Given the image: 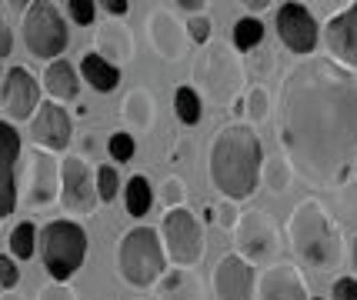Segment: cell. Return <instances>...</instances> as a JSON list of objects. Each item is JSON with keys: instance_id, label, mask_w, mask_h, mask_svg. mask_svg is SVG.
I'll use <instances>...</instances> for the list:
<instances>
[{"instance_id": "1", "label": "cell", "mask_w": 357, "mask_h": 300, "mask_svg": "<svg viewBox=\"0 0 357 300\" xmlns=\"http://www.w3.org/2000/svg\"><path fill=\"white\" fill-rule=\"evenodd\" d=\"M278 141L291 171L307 184H344L357 164L354 74L327 57L297 63L280 84Z\"/></svg>"}, {"instance_id": "2", "label": "cell", "mask_w": 357, "mask_h": 300, "mask_svg": "<svg viewBox=\"0 0 357 300\" xmlns=\"http://www.w3.org/2000/svg\"><path fill=\"white\" fill-rule=\"evenodd\" d=\"M261 141L248 124H227L211 143V180L227 200H248L261 180Z\"/></svg>"}, {"instance_id": "3", "label": "cell", "mask_w": 357, "mask_h": 300, "mask_svg": "<svg viewBox=\"0 0 357 300\" xmlns=\"http://www.w3.org/2000/svg\"><path fill=\"white\" fill-rule=\"evenodd\" d=\"M287 234H291L294 253L307 267H314L317 274L337 270V264H341V237H337V227L331 221V214L314 197H307V200H301L294 207Z\"/></svg>"}, {"instance_id": "4", "label": "cell", "mask_w": 357, "mask_h": 300, "mask_svg": "<svg viewBox=\"0 0 357 300\" xmlns=\"http://www.w3.org/2000/svg\"><path fill=\"white\" fill-rule=\"evenodd\" d=\"M190 80L201 87V94L218 104V107H231L237 97L244 94V84H248V67L237 57V50L231 44H220L211 40L207 47L197 54Z\"/></svg>"}, {"instance_id": "5", "label": "cell", "mask_w": 357, "mask_h": 300, "mask_svg": "<svg viewBox=\"0 0 357 300\" xmlns=\"http://www.w3.org/2000/svg\"><path fill=\"white\" fill-rule=\"evenodd\" d=\"M40 260L44 270L50 274L54 284H67L80 267H84V257H87V234L84 227L74 221H50L40 230Z\"/></svg>"}, {"instance_id": "6", "label": "cell", "mask_w": 357, "mask_h": 300, "mask_svg": "<svg viewBox=\"0 0 357 300\" xmlns=\"http://www.w3.org/2000/svg\"><path fill=\"white\" fill-rule=\"evenodd\" d=\"M117 267L130 287H151L164 277L167 257L154 227H134L117 244Z\"/></svg>"}, {"instance_id": "7", "label": "cell", "mask_w": 357, "mask_h": 300, "mask_svg": "<svg viewBox=\"0 0 357 300\" xmlns=\"http://www.w3.org/2000/svg\"><path fill=\"white\" fill-rule=\"evenodd\" d=\"M24 44L37 61L61 57L67 47V24L54 3H31L24 10Z\"/></svg>"}, {"instance_id": "8", "label": "cell", "mask_w": 357, "mask_h": 300, "mask_svg": "<svg viewBox=\"0 0 357 300\" xmlns=\"http://www.w3.org/2000/svg\"><path fill=\"white\" fill-rule=\"evenodd\" d=\"M164 257L177 264V267H194L204 253V230L197 217L187 210V207H177V210H167L164 217Z\"/></svg>"}, {"instance_id": "9", "label": "cell", "mask_w": 357, "mask_h": 300, "mask_svg": "<svg viewBox=\"0 0 357 300\" xmlns=\"http://www.w3.org/2000/svg\"><path fill=\"white\" fill-rule=\"evenodd\" d=\"M234 230H237V257L241 260H248L250 267H261V264L274 260L280 240H278V227L271 221V214L250 210L244 217H237Z\"/></svg>"}, {"instance_id": "10", "label": "cell", "mask_w": 357, "mask_h": 300, "mask_svg": "<svg viewBox=\"0 0 357 300\" xmlns=\"http://www.w3.org/2000/svg\"><path fill=\"white\" fill-rule=\"evenodd\" d=\"M61 204L67 214L87 217L97 210V187H93V174L84 157H67L61 164Z\"/></svg>"}, {"instance_id": "11", "label": "cell", "mask_w": 357, "mask_h": 300, "mask_svg": "<svg viewBox=\"0 0 357 300\" xmlns=\"http://www.w3.org/2000/svg\"><path fill=\"white\" fill-rule=\"evenodd\" d=\"M278 33H280V44L294 54H311L317 47V20L314 14L304 7V3H284L278 10Z\"/></svg>"}, {"instance_id": "12", "label": "cell", "mask_w": 357, "mask_h": 300, "mask_svg": "<svg viewBox=\"0 0 357 300\" xmlns=\"http://www.w3.org/2000/svg\"><path fill=\"white\" fill-rule=\"evenodd\" d=\"M70 134H74V127H70V117L63 111L61 104H40L31 117V137L33 143L47 150V154H54V150H67V143H70Z\"/></svg>"}, {"instance_id": "13", "label": "cell", "mask_w": 357, "mask_h": 300, "mask_svg": "<svg viewBox=\"0 0 357 300\" xmlns=\"http://www.w3.org/2000/svg\"><path fill=\"white\" fill-rule=\"evenodd\" d=\"M147 37H151V47L157 50V57L160 61H181L184 57V47H187V31L184 24L171 14V10H164V7H157L147 14Z\"/></svg>"}, {"instance_id": "14", "label": "cell", "mask_w": 357, "mask_h": 300, "mask_svg": "<svg viewBox=\"0 0 357 300\" xmlns=\"http://www.w3.org/2000/svg\"><path fill=\"white\" fill-rule=\"evenodd\" d=\"M3 111L10 113V120H27L33 111L40 107V84L31 77V70L24 67H10L7 80H3Z\"/></svg>"}, {"instance_id": "15", "label": "cell", "mask_w": 357, "mask_h": 300, "mask_svg": "<svg viewBox=\"0 0 357 300\" xmlns=\"http://www.w3.org/2000/svg\"><path fill=\"white\" fill-rule=\"evenodd\" d=\"M17 157L20 134L7 120H0V221L10 217L17 207Z\"/></svg>"}, {"instance_id": "16", "label": "cell", "mask_w": 357, "mask_h": 300, "mask_svg": "<svg viewBox=\"0 0 357 300\" xmlns=\"http://www.w3.org/2000/svg\"><path fill=\"white\" fill-rule=\"evenodd\" d=\"M324 44L337 57L334 63H341L344 70L357 67V3H351L347 10H341V14H334L327 20Z\"/></svg>"}, {"instance_id": "17", "label": "cell", "mask_w": 357, "mask_h": 300, "mask_svg": "<svg viewBox=\"0 0 357 300\" xmlns=\"http://www.w3.org/2000/svg\"><path fill=\"white\" fill-rule=\"evenodd\" d=\"M218 300H250L254 297V267L237 253H227L214 270Z\"/></svg>"}, {"instance_id": "18", "label": "cell", "mask_w": 357, "mask_h": 300, "mask_svg": "<svg viewBox=\"0 0 357 300\" xmlns=\"http://www.w3.org/2000/svg\"><path fill=\"white\" fill-rule=\"evenodd\" d=\"M261 300H311L307 297V284L301 277V270L294 264H274L261 274L257 284Z\"/></svg>"}, {"instance_id": "19", "label": "cell", "mask_w": 357, "mask_h": 300, "mask_svg": "<svg viewBox=\"0 0 357 300\" xmlns=\"http://www.w3.org/2000/svg\"><path fill=\"white\" fill-rule=\"evenodd\" d=\"M61 194V164L50 157L47 150L31 154V184H27V200L33 207L50 204Z\"/></svg>"}, {"instance_id": "20", "label": "cell", "mask_w": 357, "mask_h": 300, "mask_svg": "<svg viewBox=\"0 0 357 300\" xmlns=\"http://www.w3.org/2000/svg\"><path fill=\"white\" fill-rule=\"evenodd\" d=\"M97 57L100 61H107L110 67H117V63H124L134 57V37H130V31L127 27H121V24H104L100 31H97Z\"/></svg>"}, {"instance_id": "21", "label": "cell", "mask_w": 357, "mask_h": 300, "mask_svg": "<svg viewBox=\"0 0 357 300\" xmlns=\"http://www.w3.org/2000/svg\"><path fill=\"white\" fill-rule=\"evenodd\" d=\"M44 90L54 100H74L77 97V74L67 61H50L44 70Z\"/></svg>"}, {"instance_id": "22", "label": "cell", "mask_w": 357, "mask_h": 300, "mask_svg": "<svg viewBox=\"0 0 357 300\" xmlns=\"http://www.w3.org/2000/svg\"><path fill=\"white\" fill-rule=\"evenodd\" d=\"M80 74L84 80L91 84L97 94H110V90H117V84H121V70L117 67H110L107 61H100L97 54H84V61H80Z\"/></svg>"}, {"instance_id": "23", "label": "cell", "mask_w": 357, "mask_h": 300, "mask_svg": "<svg viewBox=\"0 0 357 300\" xmlns=\"http://www.w3.org/2000/svg\"><path fill=\"white\" fill-rule=\"evenodd\" d=\"M121 113H124V120L130 124V130H151L154 127V100H151V94L144 87H134L124 97Z\"/></svg>"}, {"instance_id": "24", "label": "cell", "mask_w": 357, "mask_h": 300, "mask_svg": "<svg viewBox=\"0 0 357 300\" xmlns=\"http://www.w3.org/2000/svg\"><path fill=\"white\" fill-rule=\"evenodd\" d=\"M124 207L130 217H147V210L154 207V190L147 184V177H130V180H127Z\"/></svg>"}, {"instance_id": "25", "label": "cell", "mask_w": 357, "mask_h": 300, "mask_svg": "<svg viewBox=\"0 0 357 300\" xmlns=\"http://www.w3.org/2000/svg\"><path fill=\"white\" fill-rule=\"evenodd\" d=\"M291 164L284 157H264L261 160V177H264V187L271 194H284V190L291 187Z\"/></svg>"}, {"instance_id": "26", "label": "cell", "mask_w": 357, "mask_h": 300, "mask_svg": "<svg viewBox=\"0 0 357 300\" xmlns=\"http://www.w3.org/2000/svg\"><path fill=\"white\" fill-rule=\"evenodd\" d=\"M231 37L237 50H257L264 40V24L257 17H241V20H234Z\"/></svg>"}, {"instance_id": "27", "label": "cell", "mask_w": 357, "mask_h": 300, "mask_svg": "<svg viewBox=\"0 0 357 300\" xmlns=\"http://www.w3.org/2000/svg\"><path fill=\"white\" fill-rule=\"evenodd\" d=\"M174 113H177V120L187 127H194L201 120V97L194 87H177L174 90Z\"/></svg>"}, {"instance_id": "28", "label": "cell", "mask_w": 357, "mask_h": 300, "mask_svg": "<svg viewBox=\"0 0 357 300\" xmlns=\"http://www.w3.org/2000/svg\"><path fill=\"white\" fill-rule=\"evenodd\" d=\"M37 251V227L31 221L17 223L14 234H10V257L14 260H31Z\"/></svg>"}, {"instance_id": "29", "label": "cell", "mask_w": 357, "mask_h": 300, "mask_svg": "<svg viewBox=\"0 0 357 300\" xmlns=\"http://www.w3.org/2000/svg\"><path fill=\"white\" fill-rule=\"evenodd\" d=\"M93 187H97V200H104L110 204L114 197H117V190H121V180H117V171L114 167H97V174H93Z\"/></svg>"}, {"instance_id": "30", "label": "cell", "mask_w": 357, "mask_h": 300, "mask_svg": "<svg viewBox=\"0 0 357 300\" xmlns=\"http://www.w3.org/2000/svg\"><path fill=\"white\" fill-rule=\"evenodd\" d=\"M107 154L117 160V164H127V160L137 154V141H134V134H127V130H117V134H110Z\"/></svg>"}, {"instance_id": "31", "label": "cell", "mask_w": 357, "mask_h": 300, "mask_svg": "<svg viewBox=\"0 0 357 300\" xmlns=\"http://www.w3.org/2000/svg\"><path fill=\"white\" fill-rule=\"evenodd\" d=\"M184 197H187V187L181 177H167L164 184H160V194H157V200L167 207V210H177V207H184Z\"/></svg>"}, {"instance_id": "32", "label": "cell", "mask_w": 357, "mask_h": 300, "mask_svg": "<svg viewBox=\"0 0 357 300\" xmlns=\"http://www.w3.org/2000/svg\"><path fill=\"white\" fill-rule=\"evenodd\" d=\"M184 31H187V40H194V44L207 47V44H211V31H214V20H211L207 14H194L184 24Z\"/></svg>"}, {"instance_id": "33", "label": "cell", "mask_w": 357, "mask_h": 300, "mask_svg": "<svg viewBox=\"0 0 357 300\" xmlns=\"http://www.w3.org/2000/svg\"><path fill=\"white\" fill-rule=\"evenodd\" d=\"M67 14H70L74 24H84V27H87V24L97 20V3H93V0H70V3H67Z\"/></svg>"}, {"instance_id": "34", "label": "cell", "mask_w": 357, "mask_h": 300, "mask_svg": "<svg viewBox=\"0 0 357 300\" xmlns=\"http://www.w3.org/2000/svg\"><path fill=\"white\" fill-rule=\"evenodd\" d=\"M248 117L254 124H261L267 117V90L264 87H250L248 90Z\"/></svg>"}, {"instance_id": "35", "label": "cell", "mask_w": 357, "mask_h": 300, "mask_svg": "<svg viewBox=\"0 0 357 300\" xmlns=\"http://www.w3.org/2000/svg\"><path fill=\"white\" fill-rule=\"evenodd\" d=\"M17 284H20V270H17V260L10 257V253H3V257H0V287H3V290H14Z\"/></svg>"}, {"instance_id": "36", "label": "cell", "mask_w": 357, "mask_h": 300, "mask_svg": "<svg viewBox=\"0 0 357 300\" xmlns=\"http://www.w3.org/2000/svg\"><path fill=\"white\" fill-rule=\"evenodd\" d=\"M331 297L334 300H357V277H341V281H334Z\"/></svg>"}, {"instance_id": "37", "label": "cell", "mask_w": 357, "mask_h": 300, "mask_svg": "<svg viewBox=\"0 0 357 300\" xmlns=\"http://www.w3.org/2000/svg\"><path fill=\"white\" fill-rule=\"evenodd\" d=\"M37 300H77V294H74L67 284H50V287L40 290V297Z\"/></svg>"}, {"instance_id": "38", "label": "cell", "mask_w": 357, "mask_h": 300, "mask_svg": "<svg viewBox=\"0 0 357 300\" xmlns=\"http://www.w3.org/2000/svg\"><path fill=\"white\" fill-rule=\"evenodd\" d=\"M254 70H257L261 77H267V74L274 70V54H271V50H257V54H254Z\"/></svg>"}, {"instance_id": "39", "label": "cell", "mask_w": 357, "mask_h": 300, "mask_svg": "<svg viewBox=\"0 0 357 300\" xmlns=\"http://www.w3.org/2000/svg\"><path fill=\"white\" fill-rule=\"evenodd\" d=\"M10 47H14V33H10V27H7V20L0 17V61L10 57Z\"/></svg>"}, {"instance_id": "40", "label": "cell", "mask_w": 357, "mask_h": 300, "mask_svg": "<svg viewBox=\"0 0 357 300\" xmlns=\"http://www.w3.org/2000/svg\"><path fill=\"white\" fill-rule=\"evenodd\" d=\"M214 214H220V223H224V227H227V230H234V227H237V214H234V207H231V200H227V204L220 207H214Z\"/></svg>"}, {"instance_id": "41", "label": "cell", "mask_w": 357, "mask_h": 300, "mask_svg": "<svg viewBox=\"0 0 357 300\" xmlns=\"http://www.w3.org/2000/svg\"><path fill=\"white\" fill-rule=\"evenodd\" d=\"M104 10L114 17H124L127 10H130V3H127V0H104Z\"/></svg>"}, {"instance_id": "42", "label": "cell", "mask_w": 357, "mask_h": 300, "mask_svg": "<svg viewBox=\"0 0 357 300\" xmlns=\"http://www.w3.org/2000/svg\"><path fill=\"white\" fill-rule=\"evenodd\" d=\"M244 7H248L250 14H261V10H267V0H244Z\"/></svg>"}, {"instance_id": "43", "label": "cell", "mask_w": 357, "mask_h": 300, "mask_svg": "<svg viewBox=\"0 0 357 300\" xmlns=\"http://www.w3.org/2000/svg\"><path fill=\"white\" fill-rule=\"evenodd\" d=\"M181 7H184V10H190V14H201L204 0H181Z\"/></svg>"}, {"instance_id": "44", "label": "cell", "mask_w": 357, "mask_h": 300, "mask_svg": "<svg viewBox=\"0 0 357 300\" xmlns=\"http://www.w3.org/2000/svg\"><path fill=\"white\" fill-rule=\"evenodd\" d=\"M351 264H354V270H357V237H354V247H351Z\"/></svg>"}]
</instances>
